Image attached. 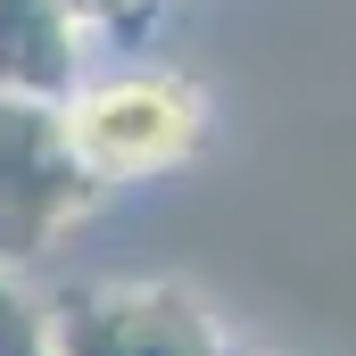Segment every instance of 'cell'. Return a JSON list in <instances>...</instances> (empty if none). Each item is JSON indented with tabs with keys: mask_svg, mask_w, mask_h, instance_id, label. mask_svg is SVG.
<instances>
[{
	"mask_svg": "<svg viewBox=\"0 0 356 356\" xmlns=\"http://www.w3.org/2000/svg\"><path fill=\"white\" fill-rule=\"evenodd\" d=\"M67 133H75V149L99 182H141L199 149L207 99L166 67H124V75H91L67 99Z\"/></svg>",
	"mask_w": 356,
	"mask_h": 356,
	"instance_id": "obj_1",
	"label": "cell"
},
{
	"mask_svg": "<svg viewBox=\"0 0 356 356\" xmlns=\"http://www.w3.org/2000/svg\"><path fill=\"white\" fill-rule=\"evenodd\" d=\"M83 42H91V25L67 0H0V99H50V108H67L91 83Z\"/></svg>",
	"mask_w": 356,
	"mask_h": 356,
	"instance_id": "obj_4",
	"label": "cell"
},
{
	"mask_svg": "<svg viewBox=\"0 0 356 356\" xmlns=\"http://www.w3.org/2000/svg\"><path fill=\"white\" fill-rule=\"evenodd\" d=\"M0 356H58V298H42L17 266H0Z\"/></svg>",
	"mask_w": 356,
	"mask_h": 356,
	"instance_id": "obj_5",
	"label": "cell"
},
{
	"mask_svg": "<svg viewBox=\"0 0 356 356\" xmlns=\"http://www.w3.org/2000/svg\"><path fill=\"white\" fill-rule=\"evenodd\" d=\"M91 199H99V175L67 133V108L0 99V266L25 273Z\"/></svg>",
	"mask_w": 356,
	"mask_h": 356,
	"instance_id": "obj_2",
	"label": "cell"
},
{
	"mask_svg": "<svg viewBox=\"0 0 356 356\" xmlns=\"http://www.w3.org/2000/svg\"><path fill=\"white\" fill-rule=\"evenodd\" d=\"M58 356H232L216 315L175 282H91L58 298Z\"/></svg>",
	"mask_w": 356,
	"mask_h": 356,
	"instance_id": "obj_3",
	"label": "cell"
},
{
	"mask_svg": "<svg viewBox=\"0 0 356 356\" xmlns=\"http://www.w3.org/2000/svg\"><path fill=\"white\" fill-rule=\"evenodd\" d=\"M67 8H75L83 25H124V17H133L141 0H67Z\"/></svg>",
	"mask_w": 356,
	"mask_h": 356,
	"instance_id": "obj_6",
	"label": "cell"
}]
</instances>
